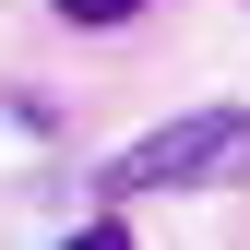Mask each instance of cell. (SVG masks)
<instances>
[{"label":"cell","instance_id":"6da1fadb","mask_svg":"<svg viewBox=\"0 0 250 250\" xmlns=\"http://www.w3.org/2000/svg\"><path fill=\"white\" fill-rule=\"evenodd\" d=\"M214 179H250V107H191L167 131H143L107 167V203H131V191H214Z\"/></svg>","mask_w":250,"mask_h":250},{"label":"cell","instance_id":"7a4b0ae2","mask_svg":"<svg viewBox=\"0 0 250 250\" xmlns=\"http://www.w3.org/2000/svg\"><path fill=\"white\" fill-rule=\"evenodd\" d=\"M48 12H60V24H131L143 0H48Z\"/></svg>","mask_w":250,"mask_h":250},{"label":"cell","instance_id":"3957f363","mask_svg":"<svg viewBox=\"0 0 250 250\" xmlns=\"http://www.w3.org/2000/svg\"><path fill=\"white\" fill-rule=\"evenodd\" d=\"M60 250H131V227H119V214H83V227L60 238Z\"/></svg>","mask_w":250,"mask_h":250}]
</instances>
